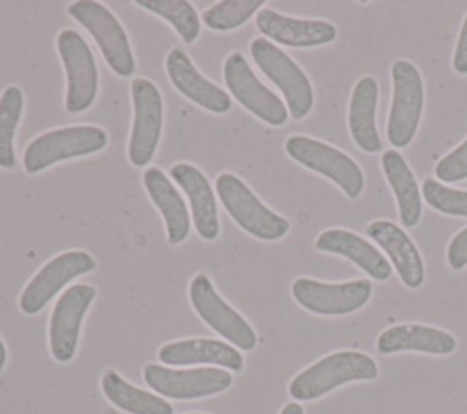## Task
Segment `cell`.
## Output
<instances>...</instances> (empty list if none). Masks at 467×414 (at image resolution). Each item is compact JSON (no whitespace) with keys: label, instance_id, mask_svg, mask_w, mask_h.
I'll return each mask as SVG.
<instances>
[{"label":"cell","instance_id":"277c9868","mask_svg":"<svg viewBox=\"0 0 467 414\" xmlns=\"http://www.w3.org/2000/svg\"><path fill=\"white\" fill-rule=\"evenodd\" d=\"M285 151L297 164L336 184L345 197H361L365 190V173L361 166L343 150L325 140L296 133L285 140Z\"/></svg>","mask_w":467,"mask_h":414},{"label":"cell","instance_id":"5b68a950","mask_svg":"<svg viewBox=\"0 0 467 414\" xmlns=\"http://www.w3.org/2000/svg\"><path fill=\"white\" fill-rule=\"evenodd\" d=\"M250 55L261 73L274 82L294 120H303L314 108V86L303 67L274 42L259 36L250 42Z\"/></svg>","mask_w":467,"mask_h":414},{"label":"cell","instance_id":"4fadbf2b","mask_svg":"<svg viewBox=\"0 0 467 414\" xmlns=\"http://www.w3.org/2000/svg\"><path fill=\"white\" fill-rule=\"evenodd\" d=\"M142 378L157 394L171 399H197L219 394L232 385V374L219 367L199 368H168L148 363Z\"/></svg>","mask_w":467,"mask_h":414},{"label":"cell","instance_id":"e0dca14e","mask_svg":"<svg viewBox=\"0 0 467 414\" xmlns=\"http://www.w3.org/2000/svg\"><path fill=\"white\" fill-rule=\"evenodd\" d=\"M365 233L385 252L390 266L394 268L400 281L407 288L414 290L423 285L425 281L423 257L416 243L405 232L403 226L389 219H376L367 224Z\"/></svg>","mask_w":467,"mask_h":414},{"label":"cell","instance_id":"d6986e66","mask_svg":"<svg viewBox=\"0 0 467 414\" xmlns=\"http://www.w3.org/2000/svg\"><path fill=\"white\" fill-rule=\"evenodd\" d=\"M314 246L319 252L339 255L354 263L376 281H389L392 275V266L379 248L352 230L327 228L316 237Z\"/></svg>","mask_w":467,"mask_h":414},{"label":"cell","instance_id":"8992f818","mask_svg":"<svg viewBox=\"0 0 467 414\" xmlns=\"http://www.w3.org/2000/svg\"><path fill=\"white\" fill-rule=\"evenodd\" d=\"M108 133L91 124L57 128L36 135L24 150V170L31 175L62 160L84 157L104 150Z\"/></svg>","mask_w":467,"mask_h":414},{"label":"cell","instance_id":"ffe728a7","mask_svg":"<svg viewBox=\"0 0 467 414\" xmlns=\"http://www.w3.org/2000/svg\"><path fill=\"white\" fill-rule=\"evenodd\" d=\"M378 102V80L372 75L359 77L350 91L347 108V126L354 144L365 153H379L383 150V140L376 122Z\"/></svg>","mask_w":467,"mask_h":414},{"label":"cell","instance_id":"d590c367","mask_svg":"<svg viewBox=\"0 0 467 414\" xmlns=\"http://www.w3.org/2000/svg\"><path fill=\"white\" fill-rule=\"evenodd\" d=\"M190 414H201V412H190Z\"/></svg>","mask_w":467,"mask_h":414},{"label":"cell","instance_id":"836d02e7","mask_svg":"<svg viewBox=\"0 0 467 414\" xmlns=\"http://www.w3.org/2000/svg\"><path fill=\"white\" fill-rule=\"evenodd\" d=\"M279 414H305V410H303V407H301L297 401H290V403H286V405L281 409Z\"/></svg>","mask_w":467,"mask_h":414},{"label":"cell","instance_id":"9a60e30c","mask_svg":"<svg viewBox=\"0 0 467 414\" xmlns=\"http://www.w3.org/2000/svg\"><path fill=\"white\" fill-rule=\"evenodd\" d=\"M95 295V286L78 283L66 288V292H62L57 299L47 330L49 350L57 361L66 363L75 356L80 325Z\"/></svg>","mask_w":467,"mask_h":414},{"label":"cell","instance_id":"cb8c5ba5","mask_svg":"<svg viewBox=\"0 0 467 414\" xmlns=\"http://www.w3.org/2000/svg\"><path fill=\"white\" fill-rule=\"evenodd\" d=\"M381 170L396 199L398 217L403 228H414L421 221L423 195L407 159L394 148L381 153Z\"/></svg>","mask_w":467,"mask_h":414},{"label":"cell","instance_id":"6da1fadb","mask_svg":"<svg viewBox=\"0 0 467 414\" xmlns=\"http://www.w3.org/2000/svg\"><path fill=\"white\" fill-rule=\"evenodd\" d=\"M378 374V365L368 354L359 350H337L296 374L288 383V394L296 401H312L341 385L376 379Z\"/></svg>","mask_w":467,"mask_h":414},{"label":"cell","instance_id":"83f0119b","mask_svg":"<svg viewBox=\"0 0 467 414\" xmlns=\"http://www.w3.org/2000/svg\"><path fill=\"white\" fill-rule=\"evenodd\" d=\"M135 5L164 18L186 44H192L201 33L199 15L186 0H137Z\"/></svg>","mask_w":467,"mask_h":414},{"label":"cell","instance_id":"7c38bea8","mask_svg":"<svg viewBox=\"0 0 467 414\" xmlns=\"http://www.w3.org/2000/svg\"><path fill=\"white\" fill-rule=\"evenodd\" d=\"M190 303L197 316L215 330L223 339H226L232 347L241 350H254L257 345L255 330L250 323L234 310L213 288L210 277L206 274H197L190 281L188 288Z\"/></svg>","mask_w":467,"mask_h":414},{"label":"cell","instance_id":"7402d4cb","mask_svg":"<svg viewBox=\"0 0 467 414\" xmlns=\"http://www.w3.org/2000/svg\"><path fill=\"white\" fill-rule=\"evenodd\" d=\"M379 354L421 352L432 356H447L456 350V337L443 328L421 323H400L385 328L376 339Z\"/></svg>","mask_w":467,"mask_h":414},{"label":"cell","instance_id":"8fae6325","mask_svg":"<svg viewBox=\"0 0 467 414\" xmlns=\"http://www.w3.org/2000/svg\"><path fill=\"white\" fill-rule=\"evenodd\" d=\"M292 297L305 310L317 316H347L363 308L372 297V283L365 277L325 283L312 277H297L290 286Z\"/></svg>","mask_w":467,"mask_h":414},{"label":"cell","instance_id":"52a82bcc","mask_svg":"<svg viewBox=\"0 0 467 414\" xmlns=\"http://www.w3.org/2000/svg\"><path fill=\"white\" fill-rule=\"evenodd\" d=\"M67 15L95 38L106 64L115 75H133L135 57L130 38L119 18L106 5L95 0H77L67 5Z\"/></svg>","mask_w":467,"mask_h":414},{"label":"cell","instance_id":"2e32d148","mask_svg":"<svg viewBox=\"0 0 467 414\" xmlns=\"http://www.w3.org/2000/svg\"><path fill=\"white\" fill-rule=\"evenodd\" d=\"M255 27L263 38L288 47H319L337 38V27L321 18H297L265 7L255 15Z\"/></svg>","mask_w":467,"mask_h":414},{"label":"cell","instance_id":"44dd1931","mask_svg":"<svg viewBox=\"0 0 467 414\" xmlns=\"http://www.w3.org/2000/svg\"><path fill=\"white\" fill-rule=\"evenodd\" d=\"M170 177L188 197L193 226L201 239L213 241L219 235L217 202L206 175L190 162H177L170 168Z\"/></svg>","mask_w":467,"mask_h":414},{"label":"cell","instance_id":"4316f807","mask_svg":"<svg viewBox=\"0 0 467 414\" xmlns=\"http://www.w3.org/2000/svg\"><path fill=\"white\" fill-rule=\"evenodd\" d=\"M24 111V93L18 86H7L0 95V168L11 170L16 164L15 133Z\"/></svg>","mask_w":467,"mask_h":414},{"label":"cell","instance_id":"d4e9b609","mask_svg":"<svg viewBox=\"0 0 467 414\" xmlns=\"http://www.w3.org/2000/svg\"><path fill=\"white\" fill-rule=\"evenodd\" d=\"M142 184L150 201L155 204V208L162 215L168 243L170 244L182 243L190 233V213L175 184H171L168 175L157 166L144 170Z\"/></svg>","mask_w":467,"mask_h":414},{"label":"cell","instance_id":"7a4b0ae2","mask_svg":"<svg viewBox=\"0 0 467 414\" xmlns=\"http://www.w3.org/2000/svg\"><path fill=\"white\" fill-rule=\"evenodd\" d=\"M390 84L387 140L400 151L418 135L425 108V82L414 62L396 58L390 64Z\"/></svg>","mask_w":467,"mask_h":414},{"label":"cell","instance_id":"ba28073f","mask_svg":"<svg viewBox=\"0 0 467 414\" xmlns=\"http://www.w3.org/2000/svg\"><path fill=\"white\" fill-rule=\"evenodd\" d=\"M57 51L66 73V111L89 109L99 93V69L95 57L75 29H62L57 36Z\"/></svg>","mask_w":467,"mask_h":414},{"label":"cell","instance_id":"484cf974","mask_svg":"<svg viewBox=\"0 0 467 414\" xmlns=\"http://www.w3.org/2000/svg\"><path fill=\"white\" fill-rule=\"evenodd\" d=\"M100 388H102L104 396L124 412H130V414H173V407L166 399L128 383L119 372H115L111 368L102 374Z\"/></svg>","mask_w":467,"mask_h":414},{"label":"cell","instance_id":"e575fe53","mask_svg":"<svg viewBox=\"0 0 467 414\" xmlns=\"http://www.w3.org/2000/svg\"><path fill=\"white\" fill-rule=\"evenodd\" d=\"M5 359H7V350H5L4 341L0 339V370H2V368H4V365H5Z\"/></svg>","mask_w":467,"mask_h":414},{"label":"cell","instance_id":"3957f363","mask_svg":"<svg viewBox=\"0 0 467 414\" xmlns=\"http://www.w3.org/2000/svg\"><path fill=\"white\" fill-rule=\"evenodd\" d=\"M215 191L232 221L252 237L277 241L290 232V221L268 208L235 173H219L215 177Z\"/></svg>","mask_w":467,"mask_h":414},{"label":"cell","instance_id":"f1b7e54d","mask_svg":"<svg viewBox=\"0 0 467 414\" xmlns=\"http://www.w3.org/2000/svg\"><path fill=\"white\" fill-rule=\"evenodd\" d=\"M263 4V0H223L208 7L201 20L213 31H230L246 24Z\"/></svg>","mask_w":467,"mask_h":414},{"label":"cell","instance_id":"ac0fdd59","mask_svg":"<svg viewBox=\"0 0 467 414\" xmlns=\"http://www.w3.org/2000/svg\"><path fill=\"white\" fill-rule=\"evenodd\" d=\"M164 67L173 88L190 102L217 115L230 111L232 97L223 88L202 77L186 51L177 46L171 47L166 55Z\"/></svg>","mask_w":467,"mask_h":414},{"label":"cell","instance_id":"9c48e42d","mask_svg":"<svg viewBox=\"0 0 467 414\" xmlns=\"http://www.w3.org/2000/svg\"><path fill=\"white\" fill-rule=\"evenodd\" d=\"M223 78L230 95L252 115L268 126H283L288 120L286 104L265 86L243 53L234 51L223 64Z\"/></svg>","mask_w":467,"mask_h":414},{"label":"cell","instance_id":"603a6c76","mask_svg":"<svg viewBox=\"0 0 467 414\" xmlns=\"http://www.w3.org/2000/svg\"><path fill=\"white\" fill-rule=\"evenodd\" d=\"M157 357L164 365L182 367V365H215L219 368H228L239 372L244 365L241 352L219 339H181L166 343L159 348Z\"/></svg>","mask_w":467,"mask_h":414},{"label":"cell","instance_id":"5bb4252c","mask_svg":"<svg viewBox=\"0 0 467 414\" xmlns=\"http://www.w3.org/2000/svg\"><path fill=\"white\" fill-rule=\"evenodd\" d=\"M95 259L84 250H67L49 259L26 285L18 306L24 314H38L69 281L95 270Z\"/></svg>","mask_w":467,"mask_h":414},{"label":"cell","instance_id":"f546056e","mask_svg":"<svg viewBox=\"0 0 467 414\" xmlns=\"http://www.w3.org/2000/svg\"><path fill=\"white\" fill-rule=\"evenodd\" d=\"M423 201L438 213L451 217H467V190H458L432 177L421 182Z\"/></svg>","mask_w":467,"mask_h":414},{"label":"cell","instance_id":"4dcf8cb0","mask_svg":"<svg viewBox=\"0 0 467 414\" xmlns=\"http://www.w3.org/2000/svg\"><path fill=\"white\" fill-rule=\"evenodd\" d=\"M436 181L454 184L467 179V137L434 164Z\"/></svg>","mask_w":467,"mask_h":414},{"label":"cell","instance_id":"1f68e13d","mask_svg":"<svg viewBox=\"0 0 467 414\" xmlns=\"http://www.w3.org/2000/svg\"><path fill=\"white\" fill-rule=\"evenodd\" d=\"M445 257L449 268L454 272H460L467 266V226H463L451 237L445 250Z\"/></svg>","mask_w":467,"mask_h":414},{"label":"cell","instance_id":"d6a6232c","mask_svg":"<svg viewBox=\"0 0 467 414\" xmlns=\"http://www.w3.org/2000/svg\"><path fill=\"white\" fill-rule=\"evenodd\" d=\"M452 71L456 75H467V13L462 20L454 51H452Z\"/></svg>","mask_w":467,"mask_h":414},{"label":"cell","instance_id":"30bf717a","mask_svg":"<svg viewBox=\"0 0 467 414\" xmlns=\"http://www.w3.org/2000/svg\"><path fill=\"white\" fill-rule=\"evenodd\" d=\"M133 104V122L128 140V159L135 168L150 164L153 159L164 119V104L159 88L148 78H135L130 86Z\"/></svg>","mask_w":467,"mask_h":414}]
</instances>
